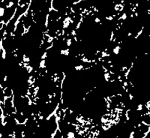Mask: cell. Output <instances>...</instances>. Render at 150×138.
Returning <instances> with one entry per match:
<instances>
[{"mask_svg":"<svg viewBox=\"0 0 150 138\" xmlns=\"http://www.w3.org/2000/svg\"><path fill=\"white\" fill-rule=\"evenodd\" d=\"M1 108H2V113H3V117L14 114L15 113V108H14V104H13L12 97L6 98L5 101L1 103Z\"/></svg>","mask_w":150,"mask_h":138,"instance_id":"cell-1","label":"cell"}]
</instances>
